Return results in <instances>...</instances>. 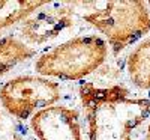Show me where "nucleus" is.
I'll return each instance as SVG.
<instances>
[{
    "label": "nucleus",
    "mask_w": 150,
    "mask_h": 140,
    "mask_svg": "<svg viewBox=\"0 0 150 140\" xmlns=\"http://www.w3.org/2000/svg\"><path fill=\"white\" fill-rule=\"evenodd\" d=\"M144 140H150V125H149V130H147V134H146V139Z\"/></svg>",
    "instance_id": "11"
},
{
    "label": "nucleus",
    "mask_w": 150,
    "mask_h": 140,
    "mask_svg": "<svg viewBox=\"0 0 150 140\" xmlns=\"http://www.w3.org/2000/svg\"><path fill=\"white\" fill-rule=\"evenodd\" d=\"M89 140H132V134L149 118L150 101L132 96L125 86H80Z\"/></svg>",
    "instance_id": "1"
},
{
    "label": "nucleus",
    "mask_w": 150,
    "mask_h": 140,
    "mask_svg": "<svg viewBox=\"0 0 150 140\" xmlns=\"http://www.w3.org/2000/svg\"><path fill=\"white\" fill-rule=\"evenodd\" d=\"M35 54V50L24 44L20 38L12 35L0 38V77L8 74L20 63L32 59Z\"/></svg>",
    "instance_id": "8"
},
{
    "label": "nucleus",
    "mask_w": 150,
    "mask_h": 140,
    "mask_svg": "<svg viewBox=\"0 0 150 140\" xmlns=\"http://www.w3.org/2000/svg\"><path fill=\"white\" fill-rule=\"evenodd\" d=\"M126 69L134 86L150 89V38L137 45L126 60Z\"/></svg>",
    "instance_id": "7"
},
{
    "label": "nucleus",
    "mask_w": 150,
    "mask_h": 140,
    "mask_svg": "<svg viewBox=\"0 0 150 140\" xmlns=\"http://www.w3.org/2000/svg\"><path fill=\"white\" fill-rule=\"evenodd\" d=\"M107 53V44L99 36H77L41 54L35 69L45 79L81 80L102 65Z\"/></svg>",
    "instance_id": "3"
},
{
    "label": "nucleus",
    "mask_w": 150,
    "mask_h": 140,
    "mask_svg": "<svg viewBox=\"0 0 150 140\" xmlns=\"http://www.w3.org/2000/svg\"><path fill=\"white\" fill-rule=\"evenodd\" d=\"M60 84L41 75H18L0 87L3 109L20 121L33 118L38 111L60 101Z\"/></svg>",
    "instance_id": "4"
},
{
    "label": "nucleus",
    "mask_w": 150,
    "mask_h": 140,
    "mask_svg": "<svg viewBox=\"0 0 150 140\" xmlns=\"http://www.w3.org/2000/svg\"><path fill=\"white\" fill-rule=\"evenodd\" d=\"M81 17L101 32L112 53L119 54L150 30V12L144 2H81Z\"/></svg>",
    "instance_id": "2"
},
{
    "label": "nucleus",
    "mask_w": 150,
    "mask_h": 140,
    "mask_svg": "<svg viewBox=\"0 0 150 140\" xmlns=\"http://www.w3.org/2000/svg\"><path fill=\"white\" fill-rule=\"evenodd\" d=\"M48 2H29V0H2L0 2V33L11 26L27 20L38 9Z\"/></svg>",
    "instance_id": "9"
},
{
    "label": "nucleus",
    "mask_w": 150,
    "mask_h": 140,
    "mask_svg": "<svg viewBox=\"0 0 150 140\" xmlns=\"http://www.w3.org/2000/svg\"><path fill=\"white\" fill-rule=\"evenodd\" d=\"M2 122H3V118H2V110H0V126H2Z\"/></svg>",
    "instance_id": "12"
},
{
    "label": "nucleus",
    "mask_w": 150,
    "mask_h": 140,
    "mask_svg": "<svg viewBox=\"0 0 150 140\" xmlns=\"http://www.w3.org/2000/svg\"><path fill=\"white\" fill-rule=\"evenodd\" d=\"M75 11L71 3H47L21 24V38L27 45L50 42L74 26Z\"/></svg>",
    "instance_id": "5"
},
{
    "label": "nucleus",
    "mask_w": 150,
    "mask_h": 140,
    "mask_svg": "<svg viewBox=\"0 0 150 140\" xmlns=\"http://www.w3.org/2000/svg\"><path fill=\"white\" fill-rule=\"evenodd\" d=\"M32 130L38 140H84L80 114L66 106H51L32 118Z\"/></svg>",
    "instance_id": "6"
},
{
    "label": "nucleus",
    "mask_w": 150,
    "mask_h": 140,
    "mask_svg": "<svg viewBox=\"0 0 150 140\" xmlns=\"http://www.w3.org/2000/svg\"><path fill=\"white\" fill-rule=\"evenodd\" d=\"M0 140H20V137H17V136H12V137H9V139H0Z\"/></svg>",
    "instance_id": "10"
},
{
    "label": "nucleus",
    "mask_w": 150,
    "mask_h": 140,
    "mask_svg": "<svg viewBox=\"0 0 150 140\" xmlns=\"http://www.w3.org/2000/svg\"><path fill=\"white\" fill-rule=\"evenodd\" d=\"M147 5H149V6H150V2H147Z\"/></svg>",
    "instance_id": "13"
}]
</instances>
